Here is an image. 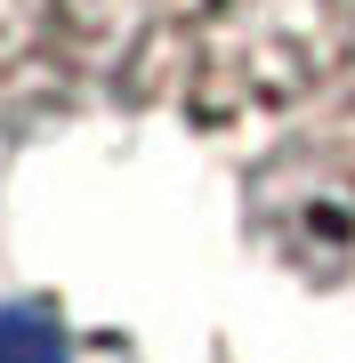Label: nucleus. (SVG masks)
Returning a JSON list of instances; mask_svg holds the SVG:
<instances>
[{"instance_id":"2","label":"nucleus","mask_w":355,"mask_h":363,"mask_svg":"<svg viewBox=\"0 0 355 363\" xmlns=\"http://www.w3.org/2000/svg\"><path fill=\"white\" fill-rule=\"evenodd\" d=\"M250 234L315 291L355 283V0H331L315 89L250 162Z\"/></svg>"},{"instance_id":"3","label":"nucleus","mask_w":355,"mask_h":363,"mask_svg":"<svg viewBox=\"0 0 355 363\" xmlns=\"http://www.w3.org/2000/svg\"><path fill=\"white\" fill-rule=\"evenodd\" d=\"M154 0H0V130L130 113Z\"/></svg>"},{"instance_id":"1","label":"nucleus","mask_w":355,"mask_h":363,"mask_svg":"<svg viewBox=\"0 0 355 363\" xmlns=\"http://www.w3.org/2000/svg\"><path fill=\"white\" fill-rule=\"evenodd\" d=\"M323 33L331 0H154L130 113L210 145H266L315 89Z\"/></svg>"}]
</instances>
